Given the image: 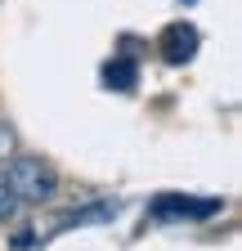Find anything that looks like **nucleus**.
<instances>
[{"label": "nucleus", "instance_id": "1", "mask_svg": "<svg viewBox=\"0 0 242 251\" xmlns=\"http://www.w3.org/2000/svg\"><path fill=\"white\" fill-rule=\"evenodd\" d=\"M5 179H9V188L18 193V202H32V206L49 202L54 188H58L54 171L45 162H36V157H14V162L5 166Z\"/></svg>", "mask_w": 242, "mask_h": 251}, {"label": "nucleus", "instance_id": "2", "mask_svg": "<svg viewBox=\"0 0 242 251\" xmlns=\"http://www.w3.org/2000/svg\"><path fill=\"white\" fill-rule=\"evenodd\" d=\"M193 54H197V31H193V23H170L162 31V58L166 63H189Z\"/></svg>", "mask_w": 242, "mask_h": 251}, {"label": "nucleus", "instance_id": "3", "mask_svg": "<svg viewBox=\"0 0 242 251\" xmlns=\"http://www.w3.org/2000/svg\"><path fill=\"white\" fill-rule=\"evenodd\" d=\"M103 81L112 90H135V63L130 58H112L108 68H103Z\"/></svg>", "mask_w": 242, "mask_h": 251}, {"label": "nucleus", "instance_id": "4", "mask_svg": "<svg viewBox=\"0 0 242 251\" xmlns=\"http://www.w3.org/2000/svg\"><path fill=\"white\" fill-rule=\"evenodd\" d=\"M153 211H157V215H175V211H184V215H211V211H216V202H197V206H189V198H157Z\"/></svg>", "mask_w": 242, "mask_h": 251}, {"label": "nucleus", "instance_id": "5", "mask_svg": "<svg viewBox=\"0 0 242 251\" xmlns=\"http://www.w3.org/2000/svg\"><path fill=\"white\" fill-rule=\"evenodd\" d=\"M18 193H14V188H9V179H5V171H0V220H14L18 215Z\"/></svg>", "mask_w": 242, "mask_h": 251}]
</instances>
